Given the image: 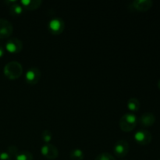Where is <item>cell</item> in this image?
I'll use <instances>...</instances> for the list:
<instances>
[{"label":"cell","mask_w":160,"mask_h":160,"mask_svg":"<svg viewBox=\"0 0 160 160\" xmlns=\"http://www.w3.org/2000/svg\"><path fill=\"white\" fill-rule=\"evenodd\" d=\"M4 75L9 80H17L23 73V67L17 61H11L6 64L3 69Z\"/></svg>","instance_id":"obj_1"},{"label":"cell","mask_w":160,"mask_h":160,"mask_svg":"<svg viewBox=\"0 0 160 160\" xmlns=\"http://www.w3.org/2000/svg\"><path fill=\"white\" fill-rule=\"evenodd\" d=\"M138 123V117L133 112H128L122 116L120 120V128L121 131L124 132H131L134 128Z\"/></svg>","instance_id":"obj_2"},{"label":"cell","mask_w":160,"mask_h":160,"mask_svg":"<svg viewBox=\"0 0 160 160\" xmlns=\"http://www.w3.org/2000/svg\"><path fill=\"white\" fill-rule=\"evenodd\" d=\"M48 29L53 35H59L62 34L65 29V22L59 17L52 19L48 23Z\"/></svg>","instance_id":"obj_3"},{"label":"cell","mask_w":160,"mask_h":160,"mask_svg":"<svg viewBox=\"0 0 160 160\" xmlns=\"http://www.w3.org/2000/svg\"><path fill=\"white\" fill-rule=\"evenodd\" d=\"M152 0H135L130 4V9L133 12H146L152 7Z\"/></svg>","instance_id":"obj_4"},{"label":"cell","mask_w":160,"mask_h":160,"mask_svg":"<svg viewBox=\"0 0 160 160\" xmlns=\"http://www.w3.org/2000/svg\"><path fill=\"white\" fill-rule=\"evenodd\" d=\"M42 78L41 70L37 67H31L25 73V81L30 85L37 84Z\"/></svg>","instance_id":"obj_5"},{"label":"cell","mask_w":160,"mask_h":160,"mask_svg":"<svg viewBox=\"0 0 160 160\" xmlns=\"http://www.w3.org/2000/svg\"><path fill=\"white\" fill-rule=\"evenodd\" d=\"M41 153L42 156L49 160L57 159L59 156V150L52 144H44L41 148Z\"/></svg>","instance_id":"obj_6"},{"label":"cell","mask_w":160,"mask_h":160,"mask_svg":"<svg viewBox=\"0 0 160 160\" xmlns=\"http://www.w3.org/2000/svg\"><path fill=\"white\" fill-rule=\"evenodd\" d=\"M130 145L126 140H119L116 142L113 148V152L117 157L123 158L128 154Z\"/></svg>","instance_id":"obj_7"},{"label":"cell","mask_w":160,"mask_h":160,"mask_svg":"<svg viewBox=\"0 0 160 160\" xmlns=\"http://www.w3.org/2000/svg\"><path fill=\"white\" fill-rule=\"evenodd\" d=\"M23 47V42L20 39L17 38H12L6 42L5 48L9 52L12 53V54H17L22 51Z\"/></svg>","instance_id":"obj_8"},{"label":"cell","mask_w":160,"mask_h":160,"mask_svg":"<svg viewBox=\"0 0 160 160\" xmlns=\"http://www.w3.org/2000/svg\"><path fill=\"white\" fill-rule=\"evenodd\" d=\"M134 140L140 145H148L152 140V134L146 130H140L134 134Z\"/></svg>","instance_id":"obj_9"},{"label":"cell","mask_w":160,"mask_h":160,"mask_svg":"<svg viewBox=\"0 0 160 160\" xmlns=\"http://www.w3.org/2000/svg\"><path fill=\"white\" fill-rule=\"evenodd\" d=\"M13 31L12 23L4 18H0V39L10 37Z\"/></svg>","instance_id":"obj_10"},{"label":"cell","mask_w":160,"mask_h":160,"mask_svg":"<svg viewBox=\"0 0 160 160\" xmlns=\"http://www.w3.org/2000/svg\"><path fill=\"white\" fill-rule=\"evenodd\" d=\"M156 122V117L151 112H145L141 116L139 119V123L144 128H149L153 126Z\"/></svg>","instance_id":"obj_11"},{"label":"cell","mask_w":160,"mask_h":160,"mask_svg":"<svg viewBox=\"0 0 160 160\" xmlns=\"http://www.w3.org/2000/svg\"><path fill=\"white\" fill-rule=\"evenodd\" d=\"M20 3L24 9L28 10H35L42 4V0H21Z\"/></svg>","instance_id":"obj_12"},{"label":"cell","mask_w":160,"mask_h":160,"mask_svg":"<svg viewBox=\"0 0 160 160\" xmlns=\"http://www.w3.org/2000/svg\"><path fill=\"white\" fill-rule=\"evenodd\" d=\"M141 107V103L139 100L136 98H131L128 102V109L134 113L139 110Z\"/></svg>","instance_id":"obj_13"},{"label":"cell","mask_w":160,"mask_h":160,"mask_svg":"<svg viewBox=\"0 0 160 160\" xmlns=\"http://www.w3.org/2000/svg\"><path fill=\"white\" fill-rule=\"evenodd\" d=\"M23 12V6L17 4V3L9 6V13H10L12 16H13V17H17V16L21 15Z\"/></svg>","instance_id":"obj_14"},{"label":"cell","mask_w":160,"mask_h":160,"mask_svg":"<svg viewBox=\"0 0 160 160\" xmlns=\"http://www.w3.org/2000/svg\"><path fill=\"white\" fill-rule=\"evenodd\" d=\"M70 157L72 160H83L84 158V153L80 148H74L70 152Z\"/></svg>","instance_id":"obj_15"},{"label":"cell","mask_w":160,"mask_h":160,"mask_svg":"<svg viewBox=\"0 0 160 160\" xmlns=\"http://www.w3.org/2000/svg\"><path fill=\"white\" fill-rule=\"evenodd\" d=\"M15 160H33V155L29 151L23 150V151L19 152V153L15 157Z\"/></svg>","instance_id":"obj_16"},{"label":"cell","mask_w":160,"mask_h":160,"mask_svg":"<svg viewBox=\"0 0 160 160\" xmlns=\"http://www.w3.org/2000/svg\"><path fill=\"white\" fill-rule=\"evenodd\" d=\"M52 132L49 130H45V131H42V139L45 142V144L50 143V142L52 140Z\"/></svg>","instance_id":"obj_17"},{"label":"cell","mask_w":160,"mask_h":160,"mask_svg":"<svg viewBox=\"0 0 160 160\" xmlns=\"http://www.w3.org/2000/svg\"><path fill=\"white\" fill-rule=\"evenodd\" d=\"M95 160H116V159L109 153L103 152L98 155Z\"/></svg>","instance_id":"obj_18"},{"label":"cell","mask_w":160,"mask_h":160,"mask_svg":"<svg viewBox=\"0 0 160 160\" xmlns=\"http://www.w3.org/2000/svg\"><path fill=\"white\" fill-rule=\"evenodd\" d=\"M7 152L9 153L11 157L15 158L17 156V155L19 153V149L15 145H10V146L8 147Z\"/></svg>","instance_id":"obj_19"},{"label":"cell","mask_w":160,"mask_h":160,"mask_svg":"<svg viewBox=\"0 0 160 160\" xmlns=\"http://www.w3.org/2000/svg\"><path fill=\"white\" fill-rule=\"evenodd\" d=\"M0 160H12V157L7 152H0Z\"/></svg>","instance_id":"obj_20"},{"label":"cell","mask_w":160,"mask_h":160,"mask_svg":"<svg viewBox=\"0 0 160 160\" xmlns=\"http://www.w3.org/2000/svg\"><path fill=\"white\" fill-rule=\"evenodd\" d=\"M5 54V50L3 48V47L2 45H0V58L2 57Z\"/></svg>","instance_id":"obj_21"},{"label":"cell","mask_w":160,"mask_h":160,"mask_svg":"<svg viewBox=\"0 0 160 160\" xmlns=\"http://www.w3.org/2000/svg\"><path fill=\"white\" fill-rule=\"evenodd\" d=\"M5 3H6V4L9 5V6H11L12 5L16 4V3H17V1H6V2H5Z\"/></svg>","instance_id":"obj_22"},{"label":"cell","mask_w":160,"mask_h":160,"mask_svg":"<svg viewBox=\"0 0 160 160\" xmlns=\"http://www.w3.org/2000/svg\"><path fill=\"white\" fill-rule=\"evenodd\" d=\"M157 86H158V88L160 90V80L159 81H158V83H157Z\"/></svg>","instance_id":"obj_23"},{"label":"cell","mask_w":160,"mask_h":160,"mask_svg":"<svg viewBox=\"0 0 160 160\" xmlns=\"http://www.w3.org/2000/svg\"><path fill=\"white\" fill-rule=\"evenodd\" d=\"M122 160H124V159H122Z\"/></svg>","instance_id":"obj_24"},{"label":"cell","mask_w":160,"mask_h":160,"mask_svg":"<svg viewBox=\"0 0 160 160\" xmlns=\"http://www.w3.org/2000/svg\"><path fill=\"white\" fill-rule=\"evenodd\" d=\"M159 160H160V159H159Z\"/></svg>","instance_id":"obj_25"}]
</instances>
